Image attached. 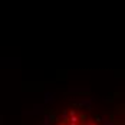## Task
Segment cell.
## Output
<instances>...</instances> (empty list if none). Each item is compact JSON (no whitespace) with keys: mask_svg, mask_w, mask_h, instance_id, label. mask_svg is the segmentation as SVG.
Returning <instances> with one entry per match:
<instances>
[{"mask_svg":"<svg viewBox=\"0 0 125 125\" xmlns=\"http://www.w3.org/2000/svg\"><path fill=\"white\" fill-rule=\"evenodd\" d=\"M52 125H102L92 114L82 109H66Z\"/></svg>","mask_w":125,"mask_h":125,"instance_id":"cell-1","label":"cell"}]
</instances>
